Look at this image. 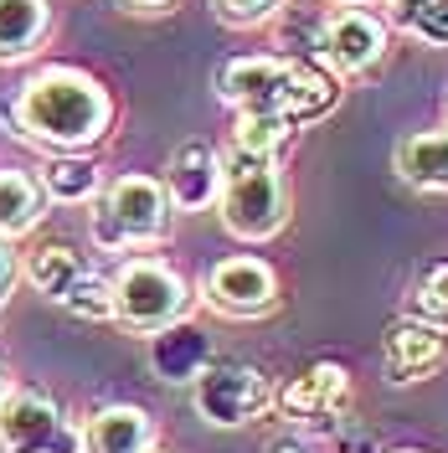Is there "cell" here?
I'll list each match as a JSON object with an SVG mask.
<instances>
[{"instance_id":"484cf974","label":"cell","mask_w":448,"mask_h":453,"mask_svg":"<svg viewBox=\"0 0 448 453\" xmlns=\"http://www.w3.org/2000/svg\"><path fill=\"white\" fill-rule=\"evenodd\" d=\"M129 5H135V11H166L170 0H129Z\"/></svg>"},{"instance_id":"ba28073f","label":"cell","mask_w":448,"mask_h":453,"mask_svg":"<svg viewBox=\"0 0 448 453\" xmlns=\"http://www.w3.org/2000/svg\"><path fill=\"white\" fill-rule=\"evenodd\" d=\"M314 52L325 57V67L336 78H361L387 57V21L371 16L366 5H340L336 16L320 21V42Z\"/></svg>"},{"instance_id":"603a6c76","label":"cell","mask_w":448,"mask_h":453,"mask_svg":"<svg viewBox=\"0 0 448 453\" xmlns=\"http://www.w3.org/2000/svg\"><path fill=\"white\" fill-rule=\"evenodd\" d=\"M279 11V0H217V16L227 27H258Z\"/></svg>"},{"instance_id":"7a4b0ae2","label":"cell","mask_w":448,"mask_h":453,"mask_svg":"<svg viewBox=\"0 0 448 453\" xmlns=\"http://www.w3.org/2000/svg\"><path fill=\"white\" fill-rule=\"evenodd\" d=\"M217 93L232 109L283 113L294 129L336 109L340 83L314 57H232L217 73Z\"/></svg>"},{"instance_id":"3957f363","label":"cell","mask_w":448,"mask_h":453,"mask_svg":"<svg viewBox=\"0 0 448 453\" xmlns=\"http://www.w3.org/2000/svg\"><path fill=\"white\" fill-rule=\"evenodd\" d=\"M222 226L243 242H268L289 222V186L274 155H248L227 150L222 155V191H217Z\"/></svg>"},{"instance_id":"5b68a950","label":"cell","mask_w":448,"mask_h":453,"mask_svg":"<svg viewBox=\"0 0 448 453\" xmlns=\"http://www.w3.org/2000/svg\"><path fill=\"white\" fill-rule=\"evenodd\" d=\"M170 191L155 175H119L93 206V242L104 253H124L140 242H160L170 226Z\"/></svg>"},{"instance_id":"e0dca14e","label":"cell","mask_w":448,"mask_h":453,"mask_svg":"<svg viewBox=\"0 0 448 453\" xmlns=\"http://www.w3.org/2000/svg\"><path fill=\"white\" fill-rule=\"evenodd\" d=\"M83 268H88L83 253H73L67 242H47V248H36V253L27 257V283L36 294H47V299H62Z\"/></svg>"},{"instance_id":"52a82bcc","label":"cell","mask_w":448,"mask_h":453,"mask_svg":"<svg viewBox=\"0 0 448 453\" xmlns=\"http://www.w3.org/2000/svg\"><path fill=\"white\" fill-rule=\"evenodd\" d=\"M268 407H274V387L263 381V371L243 361H217L197 371V412L212 427H243Z\"/></svg>"},{"instance_id":"d4e9b609","label":"cell","mask_w":448,"mask_h":453,"mask_svg":"<svg viewBox=\"0 0 448 453\" xmlns=\"http://www.w3.org/2000/svg\"><path fill=\"white\" fill-rule=\"evenodd\" d=\"M387 5H392V21H402V16H407V11H413L418 0H387Z\"/></svg>"},{"instance_id":"ac0fdd59","label":"cell","mask_w":448,"mask_h":453,"mask_svg":"<svg viewBox=\"0 0 448 453\" xmlns=\"http://www.w3.org/2000/svg\"><path fill=\"white\" fill-rule=\"evenodd\" d=\"M98 170L88 165V160H78V155H57L52 165L42 170V196L52 201H67V206H83V201L98 196Z\"/></svg>"},{"instance_id":"ffe728a7","label":"cell","mask_w":448,"mask_h":453,"mask_svg":"<svg viewBox=\"0 0 448 453\" xmlns=\"http://www.w3.org/2000/svg\"><path fill=\"white\" fill-rule=\"evenodd\" d=\"M57 304H67V314H78V319H113V288H109V273H98L93 263H88L83 273L73 279V288L57 299Z\"/></svg>"},{"instance_id":"44dd1931","label":"cell","mask_w":448,"mask_h":453,"mask_svg":"<svg viewBox=\"0 0 448 453\" xmlns=\"http://www.w3.org/2000/svg\"><path fill=\"white\" fill-rule=\"evenodd\" d=\"M413 314L448 330V263H438V268L422 273V283L413 288Z\"/></svg>"},{"instance_id":"8fae6325","label":"cell","mask_w":448,"mask_h":453,"mask_svg":"<svg viewBox=\"0 0 448 453\" xmlns=\"http://www.w3.org/2000/svg\"><path fill=\"white\" fill-rule=\"evenodd\" d=\"M448 361V330L433 319H397L387 340H382V366L392 381H422L428 371H438Z\"/></svg>"},{"instance_id":"30bf717a","label":"cell","mask_w":448,"mask_h":453,"mask_svg":"<svg viewBox=\"0 0 448 453\" xmlns=\"http://www.w3.org/2000/svg\"><path fill=\"white\" fill-rule=\"evenodd\" d=\"M345 396H351V371L340 361H320V366L299 371L294 381H283L274 392V407L289 423H325L345 407Z\"/></svg>"},{"instance_id":"277c9868","label":"cell","mask_w":448,"mask_h":453,"mask_svg":"<svg viewBox=\"0 0 448 453\" xmlns=\"http://www.w3.org/2000/svg\"><path fill=\"white\" fill-rule=\"evenodd\" d=\"M113 288V325L129 335H166L191 314V283L166 257H129L109 279Z\"/></svg>"},{"instance_id":"4fadbf2b","label":"cell","mask_w":448,"mask_h":453,"mask_svg":"<svg viewBox=\"0 0 448 453\" xmlns=\"http://www.w3.org/2000/svg\"><path fill=\"white\" fill-rule=\"evenodd\" d=\"M83 453H155V423L144 407L129 402H109L98 412H88V423L78 427Z\"/></svg>"},{"instance_id":"8992f818","label":"cell","mask_w":448,"mask_h":453,"mask_svg":"<svg viewBox=\"0 0 448 453\" xmlns=\"http://www.w3.org/2000/svg\"><path fill=\"white\" fill-rule=\"evenodd\" d=\"M0 449L5 453H83L78 427L62 418L47 392L11 387L0 396Z\"/></svg>"},{"instance_id":"9c48e42d","label":"cell","mask_w":448,"mask_h":453,"mask_svg":"<svg viewBox=\"0 0 448 453\" xmlns=\"http://www.w3.org/2000/svg\"><path fill=\"white\" fill-rule=\"evenodd\" d=\"M206 304L217 314H232V319H252V314H268L279 304V273L263 263V257H222L212 263V273L201 283Z\"/></svg>"},{"instance_id":"4316f807","label":"cell","mask_w":448,"mask_h":453,"mask_svg":"<svg viewBox=\"0 0 448 453\" xmlns=\"http://www.w3.org/2000/svg\"><path fill=\"white\" fill-rule=\"evenodd\" d=\"M11 392V381H5V361H0V396Z\"/></svg>"},{"instance_id":"d6986e66","label":"cell","mask_w":448,"mask_h":453,"mask_svg":"<svg viewBox=\"0 0 448 453\" xmlns=\"http://www.w3.org/2000/svg\"><path fill=\"white\" fill-rule=\"evenodd\" d=\"M289 134H294V124H289L283 113L237 109V124H232V150H248V155H279Z\"/></svg>"},{"instance_id":"7c38bea8","label":"cell","mask_w":448,"mask_h":453,"mask_svg":"<svg viewBox=\"0 0 448 453\" xmlns=\"http://www.w3.org/2000/svg\"><path fill=\"white\" fill-rule=\"evenodd\" d=\"M166 191L175 211H206L217 206V191H222V155L206 140H191L170 155L166 170Z\"/></svg>"},{"instance_id":"5bb4252c","label":"cell","mask_w":448,"mask_h":453,"mask_svg":"<svg viewBox=\"0 0 448 453\" xmlns=\"http://www.w3.org/2000/svg\"><path fill=\"white\" fill-rule=\"evenodd\" d=\"M397 175L413 191H448V129H418L397 144Z\"/></svg>"},{"instance_id":"2e32d148","label":"cell","mask_w":448,"mask_h":453,"mask_svg":"<svg viewBox=\"0 0 448 453\" xmlns=\"http://www.w3.org/2000/svg\"><path fill=\"white\" fill-rule=\"evenodd\" d=\"M42 180L27 170H0V237H27L31 226H42Z\"/></svg>"},{"instance_id":"cb8c5ba5","label":"cell","mask_w":448,"mask_h":453,"mask_svg":"<svg viewBox=\"0 0 448 453\" xmlns=\"http://www.w3.org/2000/svg\"><path fill=\"white\" fill-rule=\"evenodd\" d=\"M16 283H21V263H16V253H11V237H0V310L11 304Z\"/></svg>"},{"instance_id":"f1b7e54d","label":"cell","mask_w":448,"mask_h":453,"mask_svg":"<svg viewBox=\"0 0 448 453\" xmlns=\"http://www.w3.org/2000/svg\"><path fill=\"white\" fill-rule=\"evenodd\" d=\"M336 5H371V0H336Z\"/></svg>"},{"instance_id":"9a60e30c","label":"cell","mask_w":448,"mask_h":453,"mask_svg":"<svg viewBox=\"0 0 448 453\" xmlns=\"http://www.w3.org/2000/svg\"><path fill=\"white\" fill-rule=\"evenodd\" d=\"M52 27L47 0H0V62H27Z\"/></svg>"},{"instance_id":"f546056e","label":"cell","mask_w":448,"mask_h":453,"mask_svg":"<svg viewBox=\"0 0 448 453\" xmlns=\"http://www.w3.org/2000/svg\"><path fill=\"white\" fill-rule=\"evenodd\" d=\"M397 453H422V449H397Z\"/></svg>"},{"instance_id":"6da1fadb","label":"cell","mask_w":448,"mask_h":453,"mask_svg":"<svg viewBox=\"0 0 448 453\" xmlns=\"http://www.w3.org/2000/svg\"><path fill=\"white\" fill-rule=\"evenodd\" d=\"M113 124V98L98 78H88L78 67H47L16 93V134L78 155L88 144H98Z\"/></svg>"},{"instance_id":"83f0119b","label":"cell","mask_w":448,"mask_h":453,"mask_svg":"<svg viewBox=\"0 0 448 453\" xmlns=\"http://www.w3.org/2000/svg\"><path fill=\"white\" fill-rule=\"evenodd\" d=\"M268 453H299V449H289V443H279V449H268Z\"/></svg>"},{"instance_id":"7402d4cb","label":"cell","mask_w":448,"mask_h":453,"mask_svg":"<svg viewBox=\"0 0 448 453\" xmlns=\"http://www.w3.org/2000/svg\"><path fill=\"white\" fill-rule=\"evenodd\" d=\"M397 27L413 31V36L428 42V47H448V0H418Z\"/></svg>"}]
</instances>
